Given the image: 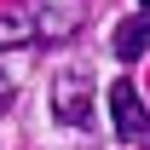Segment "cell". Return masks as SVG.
Wrapping results in <instances>:
<instances>
[{"mask_svg":"<svg viewBox=\"0 0 150 150\" xmlns=\"http://www.w3.org/2000/svg\"><path fill=\"white\" fill-rule=\"evenodd\" d=\"M52 115L64 127H93V75L87 69H64L52 81Z\"/></svg>","mask_w":150,"mask_h":150,"instance_id":"cell-2","label":"cell"},{"mask_svg":"<svg viewBox=\"0 0 150 150\" xmlns=\"http://www.w3.org/2000/svg\"><path fill=\"white\" fill-rule=\"evenodd\" d=\"M23 12H29V35L40 46H58L87 23V0H23Z\"/></svg>","mask_w":150,"mask_h":150,"instance_id":"cell-1","label":"cell"},{"mask_svg":"<svg viewBox=\"0 0 150 150\" xmlns=\"http://www.w3.org/2000/svg\"><path fill=\"white\" fill-rule=\"evenodd\" d=\"M150 52V12H133V18L115 23V58L121 64H133V58Z\"/></svg>","mask_w":150,"mask_h":150,"instance_id":"cell-4","label":"cell"},{"mask_svg":"<svg viewBox=\"0 0 150 150\" xmlns=\"http://www.w3.org/2000/svg\"><path fill=\"white\" fill-rule=\"evenodd\" d=\"M29 12H23V0H12L6 12H0V46H29Z\"/></svg>","mask_w":150,"mask_h":150,"instance_id":"cell-5","label":"cell"},{"mask_svg":"<svg viewBox=\"0 0 150 150\" xmlns=\"http://www.w3.org/2000/svg\"><path fill=\"white\" fill-rule=\"evenodd\" d=\"M0 110H12V81L0 75Z\"/></svg>","mask_w":150,"mask_h":150,"instance_id":"cell-6","label":"cell"},{"mask_svg":"<svg viewBox=\"0 0 150 150\" xmlns=\"http://www.w3.org/2000/svg\"><path fill=\"white\" fill-rule=\"evenodd\" d=\"M139 6H144V12H150V0H139Z\"/></svg>","mask_w":150,"mask_h":150,"instance_id":"cell-7","label":"cell"},{"mask_svg":"<svg viewBox=\"0 0 150 150\" xmlns=\"http://www.w3.org/2000/svg\"><path fill=\"white\" fill-rule=\"evenodd\" d=\"M110 115H115V133L127 144H150V110H144V98H139L133 81H115L110 87Z\"/></svg>","mask_w":150,"mask_h":150,"instance_id":"cell-3","label":"cell"}]
</instances>
